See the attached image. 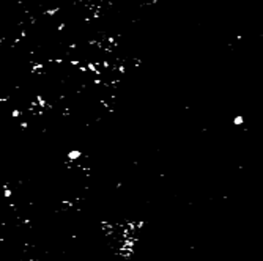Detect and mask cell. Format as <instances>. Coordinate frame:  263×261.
<instances>
[]
</instances>
